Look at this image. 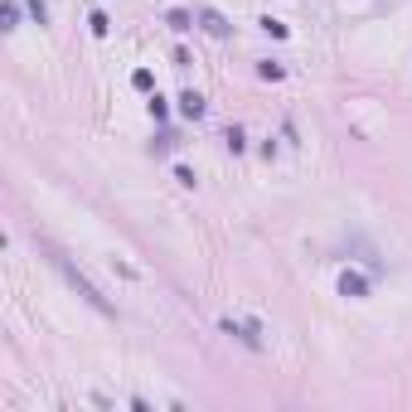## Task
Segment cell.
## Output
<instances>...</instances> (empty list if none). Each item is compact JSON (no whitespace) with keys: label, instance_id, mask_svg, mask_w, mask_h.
<instances>
[{"label":"cell","instance_id":"cell-1","mask_svg":"<svg viewBox=\"0 0 412 412\" xmlns=\"http://www.w3.org/2000/svg\"><path fill=\"white\" fill-rule=\"evenodd\" d=\"M54 267H59V272L68 277V287H73V291H78V296H83V301H88L93 310H102V315H112V301H107L102 291H98V287H93V282H88V277H83V272H78V267H73V262H68L63 252H54Z\"/></svg>","mask_w":412,"mask_h":412},{"label":"cell","instance_id":"cell-2","mask_svg":"<svg viewBox=\"0 0 412 412\" xmlns=\"http://www.w3.org/2000/svg\"><path fill=\"white\" fill-rule=\"evenodd\" d=\"M223 330H228V335H238L247 349H262V330H257L252 320H223Z\"/></svg>","mask_w":412,"mask_h":412},{"label":"cell","instance_id":"cell-3","mask_svg":"<svg viewBox=\"0 0 412 412\" xmlns=\"http://www.w3.org/2000/svg\"><path fill=\"white\" fill-rule=\"evenodd\" d=\"M199 24H204L208 34H218V39H223V34H233V24H228L218 10H199Z\"/></svg>","mask_w":412,"mask_h":412},{"label":"cell","instance_id":"cell-4","mask_svg":"<svg viewBox=\"0 0 412 412\" xmlns=\"http://www.w3.org/2000/svg\"><path fill=\"white\" fill-rule=\"evenodd\" d=\"M180 112H185V116H204V98H199L194 88H190V93H180Z\"/></svg>","mask_w":412,"mask_h":412},{"label":"cell","instance_id":"cell-5","mask_svg":"<svg viewBox=\"0 0 412 412\" xmlns=\"http://www.w3.org/2000/svg\"><path fill=\"white\" fill-rule=\"evenodd\" d=\"M339 291H344V296H364L369 287H364V277H354V272H344V277H339Z\"/></svg>","mask_w":412,"mask_h":412},{"label":"cell","instance_id":"cell-6","mask_svg":"<svg viewBox=\"0 0 412 412\" xmlns=\"http://www.w3.org/2000/svg\"><path fill=\"white\" fill-rule=\"evenodd\" d=\"M131 88H141V93H151V88H155V78H151V68H136V73H131Z\"/></svg>","mask_w":412,"mask_h":412},{"label":"cell","instance_id":"cell-7","mask_svg":"<svg viewBox=\"0 0 412 412\" xmlns=\"http://www.w3.org/2000/svg\"><path fill=\"white\" fill-rule=\"evenodd\" d=\"M170 29H180V34L194 29V24H190V10H170Z\"/></svg>","mask_w":412,"mask_h":412},{"label":"cell","instance_id":"cell-8","mask_svg":"<svg viewBox=\"0 0 412 412\" xmlns=\"http://www.w3.org/2000/svg\"><path fill=\"white\" fill-rule=\"evenodd\" d=\"M20 24V0H5V29Z\"/></svg>","mask_w":412,"mask_h":412},{"label":"cell","instance_id":"cell-9","mask_svg":"<svg viewBox=\"0 0 412 412\" xmlns=\"http://www.w3.org/2000/svg\"><path fill=\"white\" fill-rule=\"evenodd\" d=\"M165 112H170V107H165V98H151V116H155V121H165Z\"/></svg>","mask_w":412,"mask_h":412}]
</instances>
